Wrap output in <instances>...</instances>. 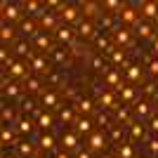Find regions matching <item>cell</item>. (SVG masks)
Returning a JSON list of instances; mask_svg holds the SVG:
<instances>
[{
    "instance_id": "1",
    "label": "cell",
    "mask_w": 158,
    "mask_h": 158,
    "mask_svg": "<svg viewBox=\"0 0 158 158\" xmlns=\"http://www.w3.org/2000/svg\"><path fill=\"white\" fill-rule=\"evenodd\" d=\"M106 139H104V132H94L92 137H90V149L92 151H99V149H104Z\"/></svg>"
},
{
    "instance_id": "2",
    "label": "cell",
    "mask_w": 158,
    "mask_h": 158,
    "mask_svg": "<svg viewBox=\"0 0 158 158\" xmlns=\"http://www.w3.org/2000/svg\"><path fill=\"white\" fill-rule=\"evenodd\" d=\"M76 127H78L80 135H87V132H92V120L90 118H78L76 120Z\"/></svg>"
},
{
    "instance_id": "3",
    "label": "cell",
    "mask_w": 158,
    "mask_h": 158,
    "mask_svg": "<svg viewBox=\"0 0 158 158\" xmlns=\"http://www.w3.org/2000/svg\"><path fill=\"white\" fill-rule=\"evenodd\" d=\"M142 14H144V17H156L158 19V2H144V5H142Z\"/></svg>"
},
{
    "instance_id": "4",
    "label": "cell",
    "mask_w": 158,
    "mask_h": 158,
    "mask_svg": "<svg viewBox=\"0 0 158 158\" xmlns=\"http://www.w3.org/2000/svg\"><path fill=\"white\" fill-rule=\"evenodd\" d=\"M61 144H64L66 149H76V146H78V137H76L73 132H64V137H61Z\"/></svg>"
},
{
    "instance_id": "5",
    "label": "cell",
    "mask_w": 158,
    "mask_h": 158,
    "mask_svg": "<svg viewBox=\"0 0 158 158\" xmlns=\"http://www.w3.org/2000/svg\"><path fill=\"white\" fill-rule=\"evenodd\" d=\"M76 17H78V10H76V7H71V5L61 7V19L64 21H73Z\"/></svg>"
},
{
    "instance_id": "6",
    "label": "cell",
    "mask_w": 158,
    "mask_h": 158,
    "mask_svg": "<svg viewBox=\"0 0 158 158\" xmlns=\"http://www.w3.org/2000/svg\"><path fill=\"white\" fill-rule=\"evenodd\" d=\"M120 19L123 21H137V12L132 10V7H120Z\"/></svg>"
},
{
    "instance_id": "7",
    "label": "cell",
    "mask_w": 158,
    "mask_h": 158,
    "mask_svg": "<svg viewBox=\"0 0 158 158\" xmlns=\"http://www.w3.org/2000/svg\"><path fill=\"white\" fill-rule=\"evenodd\" d=\"M19 10H21L19 5H5V17H7V19H19V17H21Z\"/></svg>"
},
{
    "instance_id": "8",
    "label": "cell",
    "mask_w": 158,
    "mask_h": 158,
    "mask_svg": "<svg viewBox=\"0 0 158 158\" xmlns=\"http://www.w3.org/2000/svg\"><path fill=\"white\" fill-rule=\"evenodd\" d=\"M78 33L83 35V38H92V35H94V26L90 24V21H85V24H80Z\"/></svg>"
},
{
    "instance_id": "9",
    "label": "cell",
    "mask_w": 158,
    "mask_h": 158,
    "mask_svg": "<svg viewBox=\"0 0 158 158\" xmlns=\"http://www.w3.org/2000/svg\"><path fill=\"white\" fill-rule=\"evenodd\" d=\"M132 127V142H137V139L144 137V125H139V123H130Z\"/></svg>"
},
{
    "instance_id": "10",
    "label": "cell",
    "mask_w": 158,
    "mask_h": 158,
    "mask_svg": "<svg viewBox=\"0 0 158 158\" xmlns=\"http://www.w3.org/2000/svg\"><path fill=\"white\" fill-rule=\"evenodd\" d=\"M149 111H151V109H149V102H139V104L135 106V113H137L139 118H144V116H149Z\"/></svg>"
},
{
    "instance_id": "11",
    "label": "cell",
    "mask_w": 158,
    "mask_h": 158,
    "mask_svg": "<svg viewBox=\"0 0 158 158\" xmlns=\"http://www.w3.org/2000/svg\"><path fill=\"white\" fill-rule=\"evenodd\" d=\"M24 69L26 66L21 64V61H12L10 64V76H24Z\"/></svg>"
},
{
    "instance_id": "12",
    "label": "cell",
    "mask_w": 158,
    "mask_h": 158,
    "mask_svg": "<svg viewBox=\"0 0 158 158\" xmlns=\"http://www.w3.org/2000/svg\"><path fill=\"white\" fill-rule=\"evenodd\" d=\"M137 35H142V38H151V26H149V24H139V21H137Z\"/></svg>"
},
{
    "instance_id": "13",
    "label": "cell",
    "mask_w": 158,
    "mask_h": 158,
    "mask_svg": "<svg viewBox=\"0 0 158 158\" xmlns=\"http://www.w3.org/2000/svg\"><path fill=\"white\" fill-rule=\"evenodd\" d=\"M57 35H59V40H66V43H69L71 35H73V31L69 26H61V28H57Z\"/></svg>"
},
{
    "instance_id": "14",
    "label": "cell",
    "mask_w": 158,
    "mask_h": 158,
    "mask_svg": "<svg viewBox=\"0 0 158 158\" xmlns=\"http://www.w3.org/2000/svg\"><path fill=\"white\" fill-rule=\"evenodd\" d=\"M43 104L54 109V106H57V94H54V92H45V94H43Z\"/></svg>"
},
{
    "instance_id": "15",
    "label": "cell",
    "mask_w": 158,
    "mask_h": 158,
    "mask_svg": "<svg viewBox=\"0 0 158 158\" xmlns=\"http://www.w3.org/2000/svg\"><path fill=\"white\" fill-rule=\"evenodd\" d=\"M78 109L83 113H90L94 109V104H92V99H80V104H78Z\"/></svg>"
},
{
    "instance_id": "16",
    "label": "cell",
    "mask_w": 158,
    "mask_h": 158,
    "mask_svg": "<svg viewBox=\"0 0 158 158\" xmlns=\"http://www.w3.org/2000/svg\"><path fill=\"white\" fill-rule=\"evenodd\" d=\"M52 123H54V120H52V116H47V113H43V116L38 118V125H40V127H45V130H47L50 125H52Z\"/></svg>"
},
{
    "instance_id": "17",
    "label": "cell",
    "mask_w": 158,
    "mask_h": 158,
    "mask_svg": "<svg viewBox=\"0 0 158 158\" xmlns=\"http://www.w3.org/2000/svg\"><path fill=\"white\" fill-rule=\"evenodd\" d=\"M99 104H102V106H109V109H116L111 94H102V97H99Z\"/></svg>"
},
{
    "instance_id": "18",
    "label": "cell",
    "mask_w": 158,
    "mask_h": 158,
    "mask_svg": "<svg viewBox=\"0 0 158 158\" xmlns=\"http://www.w3.org/2000/svg\"><path fill=\"white\" fill-rule=\"evenodd\" d=\"M40 146L43 149H54V137L52 135H45V137L40 139Z\"/></svg>"
},
{
    "instance_id": "19",
    "label": "cell",
    "mask_w": 158,
    "mask_h": 158,
    "mask_svg": "<svg viewBox=\"0 0 158 158\" xmlns=\"http://www.w3.org/2000/svg\"><path fill=\"white\" fill-rule=\"evenodd\" d=\"M0 38H2V40H12V38H14V28H12V26L0 28Z\"/></svg>"
},
{
    "instance_id": "20",
    "label": "cell",
    "mask_w": 158,
    "mask_h": 158,
    "mask_svg": "<svg viewBox=\"0 0 158 158\" xmlns=\"http://www.w3.org/2000/svg\"><path fill=\"white\" fill-rule=\"evenodd\" d=\"M21 33L33 35V33H35V24H33V21H24V24H21Z\"/></svg>"
},
{
    "instance_id": "21",
    "label": "cell",
    "mask_w": 158,
    "mask_h": 158,
    "mask_svg": "<svg viewBox=\"0 0 158 158\" xmlns=\"http://www.w3.org/2000/svg\"><path fill=\"white\" fill-rule=\"evenodd\" d=\"M33 69H35V71H45V69H47V61L43 59V57H35V59H33Z\"/></svg>"
},
{
    "instance_id": "22",
    "label": "cell",
    "mask_w": 158,
    "mask_h": 158,
    "mask_svg": "<svg viewBox=\"0 0 158 158\" xmlns=\"http://www.w3.org/2000/svg\"><path fill=\"white\" fill-rule=\"evenodd\" d=\"M120 158H132V144H123L120 146V151H118Z\"/></svg>"
},
{
    "instance_id": "23",
    "label": "cell",
    "mask_w": 158,
    "mask_h": 158,
    "mask_svg": "<svg viewBox=\"0 0 158 158\" xmlns=\"http://www.w3.org/2000/svg\"><path fill=\"white\" fill-rule=\"evenodd\" d=\"M26 87L31 90V92H38V90H40V80L38 78H28L26 80Z\"/></svg>"
},
{
    "instance_id": "24",
    "label": "cell",
    "mask_w": 158,
    "mask_h": 158,
    "mask_svg": "<svg viewBox=\"0 0 158 158\" xmlns=\"http://www.w3.org/2000/svg\"><path fill=\"white\" fill-rule=\"evenodd\" d=\"M17 149H19V153H21V156H31V153H33V149H31V146H28V144H21V142L17 144Z\"/></svg>"
},
{
    "instance_id": "25",
    "label": "cell",
    "mask_w": 158,
    "mask_h": 158,
    "mask_svg": "<svg viewBox=\"0 0 158 158\" xmlns=\"http://www.w3.org/2000/svg\"><path fill=\"white\" fill-rule=\"evenodd\" d=\"M116 40H118L120 45H125L127 40H130V35H127V31H118V33H116Z\"/></svg>"
},
{
    "instance_id": "26",
    "label": "cell",
    "mask_w": 158,
    "mask_h": 158,
    "mask_svg": "<svg viewBox=\"0 0 158 158\" xmlns=\"http://www.w3.org/2000/svg\"><path fill=\"white\" fill-rule=\"evenodd\" d=\"M120 94H123V99H132V97H135V90H132V87H123V85H120Z\"/></svg>"
},
{
    "instance_id": "27",
    "label": "cell",
    "mask_w": 158,
    "mask_h": 158,
    "mask_svg": "<svg viewBox=\"0 0 158 158\" xmlns=\"http://www.w3.org/2000/svg\"><path fill=\"white\" fill-rule=\"evenodd\" d=\"M43 26H45V28L54 26V17H52V14H45V17H43Z\"/></svg>"
},
{
    "instance_id": "28",
    "label": "cell",
    "mask_w": 158,
    "mask_h": 158,
    "mask_svg": "<svg viewBox=\"0 0 158 158\" xmlns=\"http://www.w3.org/2000/svg\"><path fill=\"white\" fill-rule=\"evenodd\" d=\"M127 78H130V80H137V78H139V66H130V71H127Z\"/></svg>"
},
{
    "instance_id": "29",
    "label": "cell",
    "mask_w": 158,
    "mask_h": 158,
    "mask_svg": "<svg viewBox=\"0 0 158 158\" xmlns=\"http://www.w3.org/2000/svg\"><path fill=\"white\" fill-rule=\"evenodd\" d=\"M31 127H33L31 120H21L19 123V132H31Z\"/></svg>"
},
{
    "instance_id": "30",
    "label": "cell",
    "mask_w": 158,
    "mask_h": 158,
    "mask_svg": "<svg viewBox=\"0 0 158 158\" xmlns=\"http://www.w3.org/2000/svg\"><path fill=\"white\" fill-rule=\"evenodd\" d=\"M0 137H2V142H12V139H14V132L12 130H2Z\"/></svg>"
},
{
    "instance_id": "31",
    "label": "cell",
    "mask_w": 158,
    "mask_h": 158,
    "mask_svg": "<svg viewBox=\"0 0 158 158\" xmlns=\"http://www.w3.org/2000/svg\"><path fill=\"white\" fill-rule=\"evenodd\" d=\"M71 118H73V111H71V109H64V111H61V120H64V123H69Z\"/></svg>"
},
{
    "instance_id": "32",
    "label": "cell",
    "mask_w": 158,
    "mask_h": 158,
    "mask_svg": "<svg viewBox=\"0 0 158 158\" xmlns=\"http://www.w3.org/2000/svg\"><path fill=\"white\" fill-rule=\"evenodd\" d=\"M19 92L17 90V85H5V94H10V97H14V94Z\"/></svg>"
},
{
    "instance_id": "33",
    "label": "cell",
    "mask_w": 158,
    "mask_h": 158,
    "mask_svg": "<svg viewBox=\"0 0 158 158\" xmlns=\"http://www.w3.org/2000/svg\"><path fill=\"white\" fill-rule=\"evenodd\" d=\"M28 52V45L26 43H19V45H17V54H26Z\"/></svg>"
},
{
    "instance_id": "34",
    "label": "cell",
    "mask_w": 158,
    "mask_h": 158,
    "mask_svg": "<svg viewBox=\"0 0 158 158\" xmlns=\"http://www.w3.org/2000/svg\"><path fill=\"white\" fill-rule=\"evenodd\" d=\"M83 10H87L85 14H90V17H92V14H97V12H94V10H97V5H90V2H87V5H83Z\"/></svg>"
},
{
    "instance_id": "35",
    "label": "cell",
    "mask_w": 158,
    "mask_h": 158,
    "mask_svg": "<svg viewBox=\"0 0 158 158\" xmlns=\"http://www.w3.org/2000/svg\"><path fill=\"white\" fill-rule=\"evenodd\" d=\"M2 118H5V120H12V118H14L12 109H5V111H2Z\"/></svg>"
},
{
    "instance_id": "36",
    "label": "cell",
    "mask_w": 158,
    "mask_h": 158,
    "mask_svg": "<svg viewBox=\"0 0 158 158\" xmlns=\"http://www.w3.org/2000/svg\"><path fill=\"white\" fill-rule=\"evenodd\" d=\"M109 83H111V85H116V83H118V71H113L111 76H109Z\"/></svg>"
},
{
    "instance_id": "37",
    "label": "cell",
    "mask_w": 158,
    "mask_h": 158,
    "mask_svg": "<svg viewBox=\"0 0 158 158\" xmlns=\"http://www.w3.org/2000/svg\"><path fill=\"white\" fill-rule=\"evenodd\" d=\"M33 109H35V104H33V102H31V99H28V102H26V104H24V111H33Z\"/></svg>"
},
{
    "instance_id": "38",
    "label": "cell",
    "mask_w": 158,
    "mask_h": 158,
    "mask_svg": "<svg viewBox=\"0 0 158 158\" xmlns=\"http://www.w3.org/2000/svg\"><path fill=\"white\" fill-rule=\"evenodd\" d=\"M127 118V109H123V111H118V120H125Z\"/></svg>"
},
{
    "instance_id": "39",
    "label": "cell",
    "mask_w": 158,
    "mask_h": 158,
    "mask_svg": "<svg viewBox=\"0 0 158 158\" xmlns=\"http://www.w3.org/2000/svg\"><path fill=\"white\" fill-rule=\"evenodd\" d=\"M149 149H151L153 153H158V142H151V144H149Z\"/></svg>"
},
{
    "instance_id": "40",
    "label": "cell",
    "mask_w": 158,
    "mask_h": 158,
    "mask_svg": "<svg viewBox=\"0 0 158 158\" xmlns=\"http://www.w3.org/2000/svg\"><path fill=\"white\" fill-rule=\"evenodd\" d=\"M151 130H153V132H158V118H153V120H151Z\"/></svg>"
},
{
    "instance_id": "41",
    "label": "cell",
    "mask_w": 158,
    "mask_h": 158,
    "mask_svg": "<svg viewBox=\"0 0 158 158\" xmlns=\"http://www.w3.org/2000/svg\"><path fill=\"white\" fill-rule=\"evenodd\" d=\"M99 123H102V125H104V127H106V123H109V118H106L104 113H102V116H99Z\"/></svg>"
},
{
    "instance_id": "42",
    "label": "cell",
    "mask_w": 158,
    "mask_h": 158,
    "mask_svg": "<svg viewBox=\"0 0 158 158\" xmlns=\"http://www.w3.org/2000/svg\"><path fill=\"white\" fill-rule=\"evenodd\" d=\"M38 45H40V47H47V38H45V35H43V38L38 40Z\"/></svg>"
},
{
    "instance_id": "43",
    "label": "cell",
    "mask_w": 158,
    "mask_h": 158,
    "mask_svg": "<svg viewBox=\"0 0 158 158\" xmlns=\"http://www.w3.org/2000/svg\"><path fill=\"white\" fill-rule=\"evenodd\" d=\"M78 158H92V156H90L87 151H80V153H78Z\"/></svg>"
},
{
    "instance_id": "44",
    "label": "cell",
    "mask_w": 158,
    "mask_h": 158,
    "mask_svg": "<svg viewBox=\"0 0 158 158\" xmlns=\"http://www.w3.org/2000/svg\"><path fill=\"white\" fill-rule=\"evenodd\" d=\"M151 73H158V61H153V64H151Z\"/></svg>"
},
{
    "instance_id": "45",
    "label": "cell",
    "mask_w": 158,
    "mask_h": 158,
    "mask_svg": "<svg viewBox=\"0 0 158 158\" xmlns=\"http://www.w3.org/2000/svg\"><path fill=\"white\" fill-rule=\"evenodd\" d=\"M153 52L158 54V40H156V43H153Z\"/></svg>"
},
{
    "instance_id": "46",
    "label": "cell",
    "mask_w": 158,
    "mask_h": 158,
    "mask_svg": "<svg viewBox=\"0 0 158 158\" xmlns=\"http://www.w3.org/2000/svg\"><path fill=\"white\" fill-rule=\"evenodd\" d=\"M57 158H71V156H69V153H59Z\"/></svg>"
},
{
    "instance_id": "47",
    "label": "cell",
    "mask_w": 158,
    "mask_h": 158,
    "mask_svg": "<svg viewBox=\"0 0 158 158\" xmlns=\"http://www.w3.org/2000/svg\"><path fill=\"white\" fill-rule=\"evenodd\" d=\"M156 111H158V99H156Z\"/></svg>"
},
{
    "instance_id": "48",
    "label": "cell",
    "mask_w": 158,
    "mask_h": 158,
    "mask_svg": "<svg viewBox=\"0 0 158 158\" xmlns=\"http://www.w3.org/2000/svg\"><path fill=\"white\" fill-rule=\"evenodd\" d=\"M102 158H111V156H102Z\"/></svg>"
},
{
    "instance_id": "49",
    "label": "cell",
    "mask_w": 158,
    "mask_h": 158,
    "mask_svg": "<svg viewBox=\"0 0 158 158\" xmlns=\"http://www.w3.org/2000/svg\"><path fill=\"white\" fill-rule=\"evenodd\" d=\"M38 158H47V156H38Z\"/></svg>"
},
{
    "instance_id": "50",
    "label": "cell",
    "mask_w": 158,
    "mask_h": 158,
    "mask_svg": "<svg viewBox=\"0 0 158 158\" xmlns=\"http://www.w3.org/2000/svg\"><path fill=\"white\" fill-rule=\"evenodd\" d=\"M5 158H14V156H5Z\"/></svg>"
}]
</instances>
